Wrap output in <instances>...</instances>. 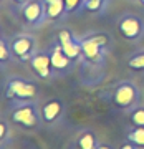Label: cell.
<instances>
[{
    "label": "cell",
    "instance_id": "obj_1",
    "mask_svg": "<svg viewBox=\"0 0 144 149\" xmlns=\"http://www.w3.org/2000/svg\"><path fill=\"white\" fill-rule=\"evenodd\" d=\"M111 38L103 32H93L81 37V83L96 86L101 83L108 70V56L111 52Z\"/></svg>",
    "mask_w": 144,
    "mask_h": 149
},
{
    "label": "cell",
    "instance_id": "obj_2",
    "mask_svg": "<svg viewBox=\"0 0 144 149\" xmlns=\"http://www.w3.org/2000/svg\"><path fill=\"white\" fill-rule=\"evenodd\" d=\"M139 100H141V91L136 86V83L129 80L116 83L109 91L111 104L116 109H121V111H131L133 108H136L139 104Z\"/></svg>",
    "mask_w": 144,
    "mask_h": 149
},
{
    "label": "cell",
    "instance_id": "obj_3",
    "mask_svg": "<svg viewBox=\"0 0 144 149\" xmlns=\"http://www.w3.org/2000/svg\"><path fill=\"white\" fill-rule=\"evenodd\" d=\"M10 121L23 129L33 131L40 126L42 121V113L35 101H17V104L8 113Z\"/></svg>",
    "mask_w": 144,
    "mask_h": 149
},
{
    "label": "cell",
    "instance_id": "obj_4",
    "mask_svg": "<svg viewBox=\"0 0 144 149\" xmlns=\"http://www.w3.org/2000/svg\"><path fill=\"white\" fill-rule=\"evenodd\" d=\"M38 95L37 85L30 80L12 76L5 83V98L15 101H33Z\"/></svg>",
    "mask_w": 144,
    "mask_h": 149
},
{
    "label": "cell",
    "instance_id": "obj_5",
    "mask_svg": "<svg viewBox=\"0 0 144 149\" xmlns=\"http://www.w3.org/2000/svg\"><path fill=\"white\" fill-rule=\"evenodd\" d=\"M118 30L128 42H141L144 38V20L136 13H124L118 20Z\"/></svg>",
    "mask_w": 144,
    "mask_h": 149
},
{
    "label": "cell",
    "instance_id": "obj_6",
    "mask_svg": "<svg viewBox=\"0 0 144 149\" xmlns=\"http://www.w3.org/2000/svg\"><path fill=\"white\" fill-rule=\"evenodd\" d=\"M12 45V52H13V58L17 61H30L35 52H37V40L33 35H28V33H20L10 40Z\"/></svg>",
    "mask_w": 144,
    "mask_h": 149
},
{
    "label": "cell",
    "instance_id": "obj_7",
    "mask_svg": "<svg viewBox=\"0 0 144 149\" xmlns=\"http://www.w3.org/2000/svg\"><path fill=\"white\" fill-rule=\"evenodd\" d=\"M48 52H50V58H51V68H53L56 76H65V74H68L73 70L76 61H73L68 55L65 53L58 42H55L51 47L48 48Z\"/></svg>",
    "mask_w": 144,
    "mask_h": 149
},
{
    "label": "cell",
    "instance_id": "obj_8",
    "mask_svg": "<svg viewBox=\"0 0 144 149\" xmlns=\"http://www.w3.org/2000/svg\"><path fill=\"white\" fill-rule=\"evenodd\" d=\"M30 66L35 71L40 80H51V78H56L53 68H51V58H50V52L47 50H37L35 55L30 58Z\"/></svg>",
    "mask_w": 144,
    "mask_h": 149
},
{
    "label": "cell",
    "instance_id": "obj_9",
    "mask_svg": "<svg viewBox=\"0 0 144 149\" xmlns=\"http://www.w3.org/2000/svg\"><path fill=\"white\" fill-rule=\"evenodd\" d=\"M22 18L27 25H30L33 28L43 25V22H47L43 0H28L22 8Z\"/></svg>",
    "mask_w": 144,
    "mask_h": 149
},
{
    "label": "cell",
    "instance_id": "obj_10",
    "mask_svg": "<svg viewBox=\"0 0 144 149\" xmlns=\"http://www.w3.org/2000/svg\"><path fill=\"white\" fill-rule=\"evenodd\" d=\"M56 42L61 45L63 52L68 55L73 61H78L81 56V37L75 35V33L68 30V28H63L58 32V38Z\"/></svg>",
    "mask_w": 144,
    "mask_h": 149
},
{
    "label": "cell",
    "instance_id": "obj_11",
    "mask_svg": "<svg viewBox=\"0 0 144 149\" xmlns=\"http://www.w3.org/2000/svg\"><path fill=\"white\" fill-rule=\"evenodd\" d=\"M40 113H42V121L45 124H55L56 121L61 119L65 113V103L60 98H51L47 100L40 106Z\"/></svg>",
    "mask_w": 144,
    "mask_h": 149
},
{
    "label": "cell",
    "instance_id": "obj_12",
    "mask_svg": "<svg viewBox=\"0 0 144 149\" xmlns=\"http://www.w3.org/2000/svg\"><path fill=\"white\" fill-rule=\"evenodd\" d=\"M45 3V13H47V22L58 20L66 15L65 10V0H43Z\"/></svg>",
    "mask_w": 144,
    "mask_h": 149
},
{
    "label": "cell",
    "instance_id": "obj_13",
    "mask_svg": "<svg viewBox=\"0 0 144 149\" xmlns=\"http://www.w3.org/2000/svg\"><path fill=\"white\" fill-rule=\"evenodd\" d=\"M98 146H99V139L91 129H85L76 136V148L78 149H98Z\"/></svg>",
    "mask_w": 144,
    "mask_h": 149
},
{
    "label": "cell",
    "instance_id": "obj_14",
    "mask_svg": "<svg viewBox=\"0 0 144 149\" xmlns=\"http://www.w3.org/2000/svg\"><path fill=\"white\" fill-rule=\"evenodd\" d=\"M13 60V52H12V45H10V40L2 35L0 37V65L2 68H5L7 63Z\"/></svg>",
    "mask_w": 144,
    "mask_h": 149
},
{
    "label": "cell",
    "instance_id": "obj_15",
    "mask_svg": "<svg viewBox=\"0 0 144 149\" xmlns=\"http://www.w3.org/2000/svg\"><path fill=\"white\" fill-rule=\"evenodd\" d=\"M126 66L129 70H133V71L144 73V48L129 55L128 60H126Z\"/></svg>",
    "mask_w": 144,
    "mask_h": 149
},
{
    "label": "cell",
    "instance_id": "obj_16",
    "mask_svg": "<svg viewBox=\"0 0 144 149\" xmlns=\"http://www.w3.org/2000/svg\"><path fill=\"white\" fill-rule=\"evenodd\" d=\"M109 0H85L80 12H90V13H101L108 7Z\"/></svg>",
    "mask_w": 144,
    "mask_h": 149
},
{
    "label": "cell",
    "instance_id": "obj_17",
    "mask_svg": "<svg viewBox=\"0 0 144 149\" xmlns=\"http://www.w3.org/2000/svg\"><path fill=\"white\" fill-rule=\"evenodd\" d=\"M128 141L134 143L138 148L144 149V128L143 126H133V129L128 131Z\"/></svg>",
    "mask_w": 144,
    "mask_h": 149
},
{
    "label": "cell",
    "instance_id": "obj_18",
    "mask_svg": "<svg viewBox=\"0 0 144 149\" xmlns=\"http://www.w3.org/2000/svg\"><path fill=\"white\" fill-rule=\"evenodd\" d=\"M10 136H12L10 123H8V119L5 116H2V119H0V146H2V149L8 144Z\"/></svg>",
    "mask_w": 144,
    "mask_h": 149
},
{
    "label": "cell",
    "instance_id": "obj_19",
    "mask_svg": "<svg viewBox=\"0 0 144 149\" xmlns=\"http://www.w3.org/2000/svg\"><path fill=\"white\" fill-rule=\"evenodd\" d=\"M129 121L133 126H143L144 128V106L138 104L129 111Z\"/></svg>",
    "mask_w": 144,
    "mask_h": 149
},
{
    "label": "cell",
    "instance_id": "obj_20",
    "mask_svg": "<svg viewBox=\"0 0 144 149\" xmlns=\"http://www.w3.org/2000/svg\"><path fill=\"white\" fill-rule=\"evenodd\" d=\"M85 0H65V10H66V15L70 13H75L81 8Z\"/></svg>",
    "mask_w": 144,
    "mask_h": 149
},
{
    "label": "cell",
    "instance_id": "obj_21",
    "mask_svg": "<svg viewBox=\"0 0 144 149\" xmlns=\"http://www.w3.org/2000/svg\"><path fill=\"white\" fill-rule=\"evenodd\" d=\"M119 149H138V146H136L134 143H131V141H128V143L123 144V146H121Z\"/></svg>",
    "mask_w": 144,
    "mask_h": 149
},
{
    "label": "cell",
    "instance_id": "obj_22",
    "mask_svg": "<svg viewBox=\"0 0 144 149\" xmlns=\"http://www.w3.org/2000/svg\"><path fill=\"white\" fill-rule=\"evenodd\" d=\"M12 2H13V3H15V5L18 7V8H23V5L27 3L28 0H12Z\"/></svg>",
    "mask_w": 144,
    "mask_h": 149
},
{
    "label": "cell",
    "instance_id": "obj_23",
    "mask_svg": "<svg viewBox=\"0 0 144 149\" xmlns=\"http://www.w3.org/2000/svg\"><path fill=\"white\" fill-rule=\"evenodd\" d=\"M98 149H114L109 143H99V146H98Z\"/></svg>",
    "mask_w": 144,
    "mask_h": 149
},
{
    "label": "cell",
    "instance_id": "obj_24",
    "mask_svg": "<svg viewBox=\"0 0 144 149\" xmlns=\"http://www.w3.org/2000/svg\"><path fill=\"white\" fill-rule=\"evenodd\" d=\"M139 2H141V5H144V0H139Z\"/></svg>",
    "mask_w": 144,
    "mask_h": 149
},
{
    "label": "cell",
    "instance_id": "obj_25",
    "mask_svg": "<svg viewBox=\"0 0 144 149\" xmlns=\"http://www.w3.org/2000/svg\"><path fill=\"white\" fill-rule=\"evenodd\" d=\"M138 149H141V148H138Z\"/></svg>",
    "mask_w": 144,
    "mask_h": 149
}]
</instances>
